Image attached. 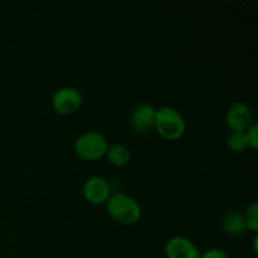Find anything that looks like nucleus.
Listing matches in <instances>:
<instances>
[{
    "instance_id": "f257e3e1",
    "label": "nucleus",
    "mask_w": 258,
    "mask_h": 258,
    "mask_svg": "<svg viewBox=\"0 0 258 258\" xmlns=\"http://www.w3.org/2000/svg\"><path fill=\"white\" fill-rule=\"evenodd\" d=\"M106 203L110 216L121 224H134L140 219V204L127 194L120 191L111 194Z\"/></svg>"
},
{
    "instance_id": "f03ea898",
    "label": "nucleus",
    "mask_w": 258,
    "mask_h": 258,
    "mask_svg": "<svg viewBox=\"0 0 258 258\" xmlns=\"http://www.w3.org/2000/svg\"><path fill=\"white\" fill-rule=\"evenodd\" d=\"M155 128L165 139L175 140L185 131V120L178 110L170 106H163L156 110Z\"/></svg>"
},
{
    "instance_id": "7ed1b4c3",
    "label": "nucleus",
    "mask_w": 258,
    "mask_h": 258,
    "mask_svg": "<svg viewBox=\"0 0 258 258\" xmlns=\"http://www.w3.org/2000/svg\"><path fill=\"white\" fill-rule=\"evenodd\" d=\"M107 148V139L98 131H86L75 143L76 154L85 160H98L106 155Z\"/></svg>"
},
{
    "instance_id": "20e7f679",
    "label": "nucleus",
    "mask_w": 258,
    "mask_h": 258,
    "mask_svg": "<svg viewBox=\"0 0 258 258\" xmlns=\"http://www.w3.org/2000/svg\"><path fill=\"white\" fill-rule=\"evenodd\" d=\"M82 103V93L75 87L58 88L52 97V106L58 113L70 115L76 112Z\"/></svg>"
},
{
    "instance_id": "39448f33",
    "label": "nucleus",
    "mask_w": 258,
    "mask_h": 258,
    "mask_svg": "<svg viewBox=\"0 0 258 258\" xmlns=\"http://www.w3.org/2000/svg\"><path fill=\"white\" fill-rule=\"evenodd\" d=\"M83 196L90 203L102 204L111 196V185L102 176H91L83 183Z\"/></svg>"
},
{
    "instance_id": "423d86ee",
    "label": "nucleus",
    "mask_w": 258,
    "mask_h": 258,
    "mask_svg": "<svg viewBox=\"0 0 258 258\" xmlns=\"http://www.w3.org/2000/svg\"><path fill=\"white\" fill-rule=\"evenodd\" d=\"M226 122L232 131H246L252 125L251 108L244 102H233L226 112Z\"/></svg>"
},
{
    "instance_id": "0eeeda50",
    "label": "nucleus",
    "mask_w": 258,
    "mask_h": 258,
    "mask_svg": "<svg viewBox=\"0 0 258 258\" xmlns=\"http://www.w3.org/2000/svg\"><path fill=\"white\" fill-rule=\"evenodd\" d=\"M168 258H201V251L189 238L183 236L173 237L165 246Z\"/></svg>"
},
{
    "instance_id": "6e6552de",
    "label": "nucleus",
    "mask_w": 258,
    "mask_h": 258,
    "mask_svg": "<svg viewBox=\"0 0 258 258\" xmlns=\"http://www.w3.org/2000/svg\"><path fill=\"white\" fill-rule=\"evenodd\" d=\"M156 108L149 103L138 106L131 113V126L139 134H145L155 127Z\"/></svg>"
},
{
    "instance_id": "1a4fd4ad",
    "label": "nucleus",
    "mask_w": 258,
    "mask_h": 258,
    "mask_svg": "<svg viewBox=\"0 0 258 258\" xmlns=\"http://www.w3.org/2000/svg\"><path fill=\"white\" fill-rule=\"evenodd\" d=\"M221 227L229 236L238 237L247 231L243 213L238 211H228L222 216Z\"/></svg>"
},
{
    "instance_id": "9d476101",
    "label": "nucleus",
    "mask_w": 258,
    "mask_h": 258,
    "mask_svg": "<svg viewBox=\"0 0 258 258\" xmlns=\"http://www.w3.org/2000/svg\"><path fill=\"white\" fill-rule=\"evenodd\" d=\"M106 154H107L108 160L116 166H125L131 160V151L128 150L127 146L120 143L108 145Z\"/></svg>"
},
{
    "instance_id": "9b49d317",
    "label": "nucleus",
    "mask_w": 258,
    "mask_h": 258,
    "mask_svg": "<svg viewBox=\"0 0 258 258\" xmlns=\"http://www.w3.org/2000/svg\"><path fill=\"white\" fill-rule=\"evenodd\" d=\"M227 145L234 153H242L246 150L248 143L244 131H231V134L227 136Z\"/></svg>"
},
{
    "instance_id": "f8f14e48",
    "label": "nucleus",
    "mask_w": 258,
    "mask_h": 258,
    "mask_svg": "<svg viewBox=\"0 0 258 258\" xmlns=\"http://www.w3.org/2000/svg\"><path fill=\"white\" fill-rule=\"evenodd\" d=\"M244 223H246L247 229L257 232L258 231V203L257 202H252L248 207H247L246 212L243 213Z\"/></svg>"
},
{
    "instance_id": "ddd939ff",
    "label": "nucleus",
    "mask_w": 258,
    "mask_h": 258,
    "mask_svg": "<svg viewBox=\"0 0 258 258\" xmlns=\"http://www.w3.org/2000/svg\"><path fill=\"white\" fill-rule=\"evenodd\" d=\"M246 138L247 143H248V146H252L253 149L258 148V125L257 123H253V125L249 126L246 131Z\"/></svg>"
},
{
    "instance_id": "4468645a",
    "label": "nucleus",
    "mask_w": 258,
    "mask_h": 258,
    "mask_svg": "<svg viewBox=\"0 0 258 258\" xmlns=\"http://www.w3.org/2000/svg\"><path fill=\"white\" fill-rule=\"evenodd\" d=\"M201 258H228V254L221 248H212L201 253Z\"/></svg>"
},
{
    "instance_id": "2eb2a0df",
    "label": "nucleus",
    "mask_w": 258,
    "mask_h": 258,
    "mask_svg": "<svg viewBox=\"0 0 258 258\" xmlns=\"http://www.w3.org/2000/svg\"><path fill=\"white\" fill-rule=\"evenodd\" d=\"M257 241H258V238H257V236L254 237V239H253V249H254V252H257Z\"/></svg>"
}]
</instances>
